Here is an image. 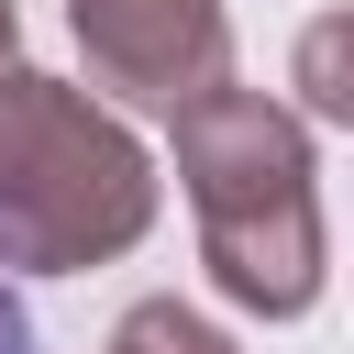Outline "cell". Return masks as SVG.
Segmentation results:
<instances>
[{
    "instance_id": "4",
    "label": "cell",
    "mask_w": 354,
    "mask_h": 354,
    "mask_svg": "<svg viewBox=\"0 0 354 354\" xmlns=\"http://www.w3.org/2000/svg\"><path fill=\"white\" fill-rule=\"evenodd\" d=\"M100 354H232L199 310H177V299H144V310H122V332L100 343Z\"/></svg>"
},
{
    "instance_id": "3",
    "label": "cell",
    "mask_w": 354,
    "mask_h": 354,
    "mask_svg": "<svg viewBox=\"0 0 354 354\" xmlns=\"http://www.w3.org/2000/svg\"><path fill=\"white\" fill-rule=\"evenodd\" d=\"M66 11H77V44H88V77L133 111H177L210 77H232L221 0H66Z\"/></svg>"
},
{
    "instance_id": "5",
    "label": "cell",
    "mask_w": 354,
    "mask_h": 354,
    "mask_svg": "<svg viewBox=\"0 0 354 354\" xmlns=\"http://www.w3.org/2000/svg\"><path fill=\"white\" fill-rule=\"evenodd\" d=\"M299 88H310V111H321V122H343V111H354V88H343V22H310V44H299Z\"/></svg>"
},
{
    "instance_id": "7",
    "label": "cell",
    "mask_w": 354,
    "mask_h": 354,
    "mask_svg": "<svg viewBox=\"0 0 354 354\" xmlns=\"http://www.w3.org/2000/svg\"><path fill=\"white\" fill-rule=\"evenodd\" d=\"M0 66H11V0H0Z\"/></svg>"
},
{
    "instance_id": "1",
    "label": "cell",
    "mask_w": 354,
    "mask_h": 354,
    "mask_svg": "<svg viewBox=\"0 0 354 354\" xmlns=\"http://www.w3.org/2000/svg\"><path fill=\"white\" fill-rule=\"evenodd\" d=\"M177 122V177L199 210V254L221 277L232 310L299 321L321 299V188H310V133L266 100L210 77L199 100L166 111Z\"/></svg>"
},
{
    "instance_id": "2",
    "label": "cell",
    "mask_w": 354,
    "mask_h": 354,
    "mask_svg": "<svg viewBox=\"0 0 354 354\" xmlns=\"http://www.w3.org/2000/svg\"><path fill=\"white\" fill-rule=\"evenodd\" d=\"M155 221V166L144 144L66 77L0 66V266L22 277H77L133 254Z\"/></svg>"
},
{
    "instance_id": "6",
    "label": "cell",
    "mask_w": 354,
    "mask_h": 354,
    "mask_svg": "<svg viewBox=\"0 0 354 354\" xmlns=\"http://www.w3.org/2000/svg\"><path fill=\"white\" fill-rule=\"evenodd\" d=\"M0 354H33V321H22V299H11V277H0Z\"/></svg>"
}]
</instances>
